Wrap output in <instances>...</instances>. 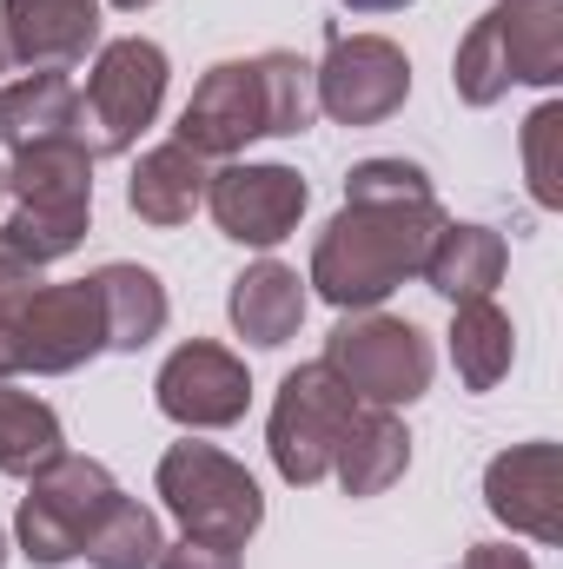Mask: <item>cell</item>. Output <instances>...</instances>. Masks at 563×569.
<instances>
[{"mask_svg":"<svg viewBox=\"0 0 563 569\" xmlns=\"http://www.w3.org/2000/svg\"><path fill=\"white\" fill-rule=\"evenodd\" d=\"M444 206L437 199H398V206H338V219L318 232L312 246V272L305 284L332 305V311H385V298L398 284L424 272L431 239L444 232Z\"/></svg>","mask_w":563,"mask_h":569,"instance_id":"1","label":"cell"},{"mask_svg":"<svg viewBox=\"0 0 563 569\" xmlns=\"http://www.w3.org/2000/svg\"><path fill=\"white\" fill-rule=\"evenodd\" d=\"M7 172V199H13V219L0 226L40 272L60 266L67 252L87 246V226H93V152L80 140H47L13 152Z\"/></svg>","mask_w":563,"mask_h":569,"instance_id":"2","label":"cell"},{"mask_svg":"<svg viewBox=\"0 0 563 569\" xmlns=\"http://www.w3.org/2000/svg\"><path fill=\"white\" fill-rule=\"evenodd\" d=\"M152 490L166 503V517L179 523V537H199V543H226V550H246L266 523V497L253 483V470L239 457H226L219 443H166L159 470H152Z\"/></svg>","mask_w":563,"mask_h":569,"instance_id":"3","label":"cell"},{"mask_svg":"<svg viewBox=\"0 0 563 569\" xmlns=\"http://www.w3.org/2000/svg\"><path fill=\"white\" fill-rule=\"evenodd\" d=\"M166 80H172V60L159 40H146V33L100 40L93 67H87L80 113H73V140L93 159H127L166 107Z\"/></svg>","mask_w":563,"mask_h":569,"instance_id":"4","label":"cell"},{"mask_svg":"<svg viewBox=\"0 0 563 569\" xmlns=\"http://www.w3.org/2000/svg\"><path fill=\"white\" fill-rule=\"evenodd\" d=\"M325 371L358 398V405H378V411H405L431 391V371H437V351L412 318H392V311H338L332 338H325Z\"/></svg>","mask_w":563,"mask_h":569,"instance_id":"5","label":"cell"},{"mask_svg":"<svg viewBox=\"0 0 563 569\" xmlns=\"http://www.w3.org/2000/svg\"><path fill=\"white\" fill-rule=\"evenodd\" d=\"M120 497V477L100 457H73L60 450L40 477H27V497L13 510V550L33 569H60L87 550V530L107 517V503Z\"/></svg>","mask_w":563,"mask_h":569,"instance_id":"6","label":"cell"},{"mask_svg":"<svg viewBox=\"0 0 563 569\" xmlns=\"http://www.w3.org/2000/svg\"><path fill=\"white\" fill-rule=\"evenodd\" d=\"M352 411H358V398L325 371V358L285 371L273 418H266V450H273V470L292 490H312L332 477V457H338V437L352 425Z\"/></svg>","mask_w":563,"mask_h":569,"instance_id":"7","label":"cell"},{"mask_svg":"<svg viewBox=\"0 0 563 569\" xmlns=\"http://www.w3.org/2000/svg\"><path fill=\"white\" fill-rule=\"evenodd\" d=\"M318 113L332 127H378L412 100V53L385 33H325V60L312 67Z\"/></svg>","mask_w":563,"mask_h":569,"instance_id":"8","label":"cell"},{"mask_svg":"<svg viewBox=\"0 0 563 569\" xmlns=\"http://www.w3.org/2000/svg\"><path fill=\"white\" fill-rule=\"evenodd\" d=\"M312 192L305 179L279 166V159H226L213 179H206V212L213 226L233 239V246H253V252H273L298 232Z\"/></svg>","mask_w":563,"mask_h":569,"instance_id":"9","label":"cell"},{"mask_svg":"<svg viewBox=\"0 0 563 569\" xmlns=\"http://www.w3.org/2000/svg\"><path fill=\"white\" fill-rule=\"evenodd\" d=\"M152 405L179 430H233L253 411V371L239 351H226L213 338H186L166 351V365L152 378Z\"/></svg>","mask_w":563,"mask_h":569,"instance_id":"10","label":"cell"},{"mask_svg":"<svg viewBox=\"0 0 563 569\" xmlns=\"http://www.w3.org/2000/svg\"><path fill=\"white\" fill-rule=\"evenodd\" d=\"M107 351V311L93 279H60L33 284L20 305V371L33 378H67Z\"/></svg>","mask_w":563,"mask_h":569,"instance_id":"11","label":"cell"},{"mask_svg":"<svg viewBox=\"0 0 563 569\" xmlns=\"http://www.w3.org/2000/svg\"><path fill=\"white\" fill-rule=\"evenodd\" d=\"M484 510L531 543H563V470H557V443L531 437L511 443L484 463Z\"/></svg>","mask_w":563,"mask_h":569,"instance_id":"12","label":"cell"},{"mask_svg":"<svg viewBox=\"0 0 563 569\" xmlns=\"http://www.w3.org/2000/svg\"><path fill=\"white\" fill-rule=\"evenodd\" d=\"M179 146H192L199 159H239L253 140H266V93H259V67L253 60H219L206 67V80L192 87V100L179 107Z\"/></svg>","mask_w":563,"mask_h":569,"instance_id":"13","label":"cell"},{"mask_svg":"<svg viewBox=\"0 0 563 569\" xmlns=\"http://www.w3.org/2000/svg\"><path fill=\"white\" fill-rule=\"evenodd\" d=\"M0 33L27 73H67L100 47V0H0Z\"/></svg>","mask_w":563,"mask_h":569,"instance_id":"14","label":"cell"},{"mask_svg":"<svg viewBox=\"0 0 563 569\" xmlns=\"http://www.w3.org/2000/svg\"><path fill=\"white\" fill-rule=\"evenodd\" d=\"M305 305H312V291L305 279L279 266V259H259V266H246L233 291H226V318H233V331L253 345V351H279L298 338V325H305Z\"/></svg>","mask_w":563,"mask_h":569,"instance_id":"15","label":"cell"},{"mask_svg":"<svg viewBox=\"0 0 563 569\" xmlns=\"http://www.w3.org/2000/svg\"><path fill=\"white\" fill-rule=\"evenodd\" d=\"M504 266H511V246H504V232H497V226L444 219V232H437V239H431V252H424L418 279L431 284L437 298L464 305V298H491V291L504 284Z\"/></svg>","mask_w":563,"mask_h":569,"instance_id":"16","label":"cell"},{"mask_svg":"<svg viewBox=\"0 0 563 569\" xmlns=\"http://www.w3.org/2000/svg\"><path fill=\"white\" fill-rule=\"evenodd\" d=\"M405 470H412V430H405V418L378 411V405H358L345 437H338V457H332L338 490L345 497H385Z\"/></svg>","mask_w":563,"mask_h":569,"instance_id":"17","label":"cell"},{"mask_svg":"<svg viewBox=\"0 0 563 569\" xmlns=\"http://www.w3.org/2000/svg\"><path fill=\"white\" fill-rule=\"evenodd\" d=\"M206 179H213V159H199L192 146H179V140H159L140 152V166L127 179V206L140 212L146 226L172 232V226H186L206 206Z\"/></svg>","mask_w":563,"mask_h":569,"instance_id":"18","label":"cell"},{"mask_svg":"<svg viewBox=\"0 0 563 569\" xmlns=\"http://www.w3.org/2000/svg\"><path fill=\"white\" fill-rule=\"evenodd\" d=\"M497 47L511 60V87H557L563 80V0H491Z\"/></svg>","mask_w":563,"mask_h":569,"instance_id":"19","label":"cell"},{"mask_svg":"<svg viewBox=\"0 0 563 569\" xmlns=\"http://www.w3.org/2000/svg\"><path fill=\"white\" fill-rule=\"evenodd\" d=\"M73 113H80V87L60 67L20 73V80L0 87V146L27 152V146L47 140H73Z\"/></svg>","mask_w":563,"mask_h":569,"instance_id":"20","label":"cell"},{"mask_svg":"<svg viewBox=\"0 0 563 569\" xmlns=\"http://www.w3.org/2000/svg\"><path fill=\"white\" fill-rule=\"evenodd\" d=\"M451 365H457V385L464 391H497L511 378V358H517V325L497 298H464L451 305Z\"/></svg>","mask_w":563,"mask_h":569,"instance_id":"21","label":"cell"},{"mask_svg":"<svg viewBox=\"0 0 563 569\" xmlns=\"http://www.w3.org/2000/svg\"><path fill=\"white\" fill-rule=\"evenodd\" d=\"M93 291H100V311H107V351H146L172 318V298H166L159 272H146L134 259L100 266Z\"/></svg>","mask_w":563,"mask_h":569,"instance_id":"22","label":"cell"},{"mask_svg":"<svg viewBox=\"0 0 563 569\" xmlns=\"http://www.w3.org/2000/svg\"><path fill=\"white\" fill-rule=\"evenodd\" d=\"M67 450V430H60V411L20 385H0V477H40L53 457Z\"/></svg>","mask_w":563,"mask_h":569,"instance_id":"23","label":"cell"},{"mask_svg":"<svg viewBox=\"0 0 563 569\" xmlns=\"http://www.w3.org/2000/svg\"><path fill=\"white\" fill-rule=\"evenodd\" d=\"M159 550H166L159 517L120 490V497L107 503V517L87 530V550H80V557H87V569H152Z\"/></svg>","mask_w":563,"mask_h":569,"instance_id":"24","label":"cell"},{"mask_svg":"<svg viewBox=\"0 0 563 569\" xmlns=\"http://www.w3.org/2000/svg\"><path fill=\"white\" fill-rule=\"evenodd\" d=\"M259 67V93H266V140H298L312 120H318V87H312V60L266 47L253 53Z\"/></svg>","mask_w":563,"mask_h":569,"instance_id":"25","label":"cell"},{"mask_svg":"<svg viewBox=\"0 0 563 569\" xmlns=\"http://www.w3.org/2000/svg\"><path fill=\"white\" fill-rule=\"evenodd\" d=\"M451 87H457V100L464 107H497L504 93H511V60H504V47H497V27H491V13L484 20H471V33L457 40V53H451Z\"/></svg>","mask_w":563,"mask_h":569,"instance_id":"26","label":"cell"},{"mask_svg":"<svg viewBox=\"0 0 563 569\" xmlns=\"http://www.w3.org/2000/svg\"><path fill=\"white\" fill-rule=\"evenodd\" d=\"M524 186L544 212L563 206V100H544L524 120Z\"/></svg>","mask_w":563,"mask_h":569,"instance_id":"27","label":"cell"},{"mask_svg":"<svg viewBox=\"0 0 563 569\" xmlns=\"http://www.w3.org/2000/svg\"><path fill=\"white\" fill-rule=\"evenodd\" d=\"M398 199H437L418 159H358L345 172V206H398Z\"/></svg>","mask_w":563,"mask_h":569,"instance_id":"28","label":"cell"},{"mask_svg":"<svg viewBox=\"0 0 563 569\" xmlns=\"http://www.w3.org/2000/svg\"><path fill=\"white\" fill-rule=\"evenodd\" d=\"M152 569H239V550H226V543H199V537H179V543L159 550V563Z\"/></svg>","mask_w":563,"mask_h":569,"instance_id":"29","label":"cell"},{"mask_svg":"<svg viewBox=\"0 0 563 569\" xmlns=\"http://www.w3.org/2000/svg\"><path fill=\"white\" fill-rule=\"evenodd\" d=\"M27 291H0V385L20 378V305H27Z\"/></svg>","mask_w":563,"mask_h":569,"instance_id":"30","label":"cell"},{"mask_svg":"<svg viewBox=\"0 0 563 569\" xmlns=\"http://www.w3.org/2000/svg\"><path fill=\"white\" fill-rule=\"evenodd\" d=\"M457 569H537L531 563V550H511V543H471Z\"/></svg>","mask_w":563,"mask_h":569,"instance_id":"31","label":"cell"},{"mask_svg":"<svg viewBox=\"0 0 563 569\" xmlns=\"http://www.w3.org/2000/svg\"><path fill=\"white\" fill-rule=\"evenodd\" d=\"M27 284H40V266H33V259L0 232V291H27Z\"/></svg>","mask_w":563,"mask_h":569,"instance_id":"32","label":"cell"},{"mask_svg":"<svg viewBox=\"0 0 563 569\" xmlns=\"http://www.w3.org/2000/svg\"><path fill=\"white\" fill-rule=\"evenodd\" d=\"M338 7H352V13H405L412 0H338Z\"/></svg>","mask_w":563,"mask_h":569,"instance_id":"33","label":"cell"},{"mask_svg":"<svg viewBox=\"0 0 563 569\" xmlns=\"http://www.w3.org/2000/svg\"><path fill=\"white\" fill-rule=\"evenodd\" d=\"M107 7H120V13H146V7H159V0H107Z\"/></svg>","mask_w":563,"mask_h":569,"instance_id":"34","label":"cell"},{"mask_svg":"<svg viewBox=\"0 0 563 569\" xmlns=\"http://www.w3.org/2000/svg\"><path fill=\"white\" fill-rule=\"evenodd\" d=\"M7 67H13V53H7V33H0V73H7Z\"/></svg>","mask_w":563,"mask_h":569,"instance_id":"35","label":"cell"},{"mask_svg":"<svg viewBox=\"0 0 563 569\" xmlns=\"http://www.w3.org/2000/svg\"><path fill=\"white\" fill-rule=\"evenodd\" d=\"M7 550H13V543H7V530H0V569H7Z\"/></svg>","mask_w":563,"mask_h":569,"instance_id":"36","label":"cell"},{"mask_svg":"<svg viewBox=\"0 0 563 569\" xmlns=\"http://www.w3.org/2000/svg\"><path fill=\"white\" fill-rule=\"evenodd\" d=\"M0 199H7V172H0Z\"/></svg>","mask_w":563,"mask_h":569,"instance_id":"37","label":"cell"}]
</instances>
